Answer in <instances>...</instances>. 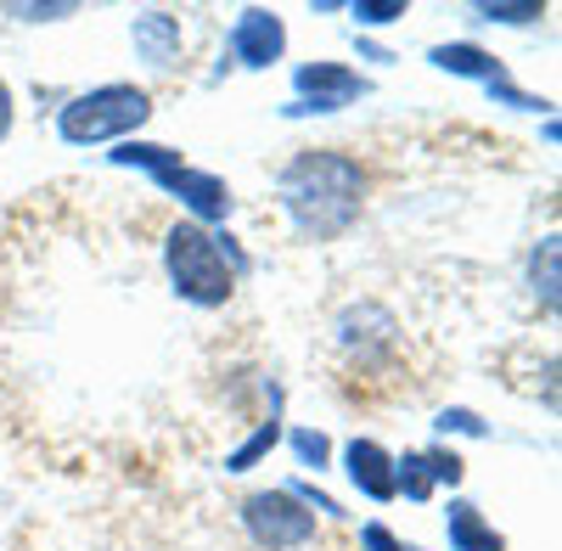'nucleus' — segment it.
<instances>
[{"mask_svg": "<svg viewBox=\"0 0 562 551\" xmlns=\"http://www.w3.org/2000/svg\"><path fill=\"white\" fill-rule=\"evenodd\" d=\"M366 192H371V180H366L360 158H349L338 147H310V153L288 158L276 175L281 214H288V225L304 243L349 237L366 214Z\"/></svg>", "mask_w": 562, "mask_h": 551, "instance_id": "f257e3e1", "label": "nucleus"}, {"mask_svg": "<svg viewBox=\"0 0 562 551\" xmlns=\"http://www.w3.org/2000/svg\"><path fill=\"white\" fill-rule=\"evenodd\" d=\"M248 270V254L231 232H209L198 220H175L164 232V276L169 293L192 310H225L237 299V282Z\"/></svg>", "mask_w": 562, "mask_h": 551, "instance_id": "f03ea898", "label": "nucleus"}, {"mask_svg": "<svg viewBox=\"0 0 562 551\" xmlns=\"http://www.w3.org/2000/svg\"><path fill=\"white\" fill-rule=\"evenodd\" d=\"M153 113L158 108H153L147 85L108 79V85H90L57 108V135H63V147H108V142L119 147L135 130H147Z\"/></svg>", "mask_w": 562, "mask_h": 551, "instance_id": "7ed1b4c3", "label": "nucleus"}, {"mask_svg": "<svg viewBox=\"0 0 562 551\" xmlns=\"http://www.w3.org/2000/svg\"><path fill=\"white\" fill-rule=\"evenodd\" d=\"M243 529L259 551H304L321 535V518L293 490H254L243 501Z\"/></svg>", "mask_w": 562, "mask_h": 551, "instance_id": "20e7f679", "label": "nucleus"}, {"mask_svg": "<svg viewBox=\"0 0 562 551\" xmlns=\"http://www.w3.org/2000/svg\"><path fill=\"white\" fill-rule=\"evenodd\" d=\"M158 187L186 209V220H198V225H209V232H220V225L237 214V198H231V187L214 175V169H192V164H169V169H158L153 175Z\"/></svg>", "mask_w": 562, "mask_h": 551, "instance_id": "39448f33", "label": "nucleus"}, {"mask_svg": "<svg viewBox=\"0 0 562 551\" xmlns=\"http://www.w3.org/2000/svg\"><path fill=\"white\" fill-rule=\"evenodd\" d=\"M293 90L299 97L288 102V119H304V113H344L349 102L371 97V79L344 68V63H304L293 74Z\"/></svg>", "mask_w": 562, "mask_h": 551, "instance_id": "423d86ee", "label": "nucleus"}, {"mask_svg": "<svg viewBox=\"0 0 562 551\" xmlns=\"http://www.w3.org/2000/svg\"><path fill=\"white\" fill-rule=\"evenodd\" d=\"M225 68H276L281 57H288V23H281V12L270 7H248L237 12V23H231L225 34Z\"/></svg>", "mask_w": 562, "mask_h": 551, "instance_id": "0eeeda50", "label": "nucleus"}, {"mask_svg": "<svg viewBox=\"0 0 562 551\" xmlns=\"http://www.w3.org/2000/svg\"><path fill=\"white\" fill-rule=\"evenodd\" d=\"M456 490L461 484V456L456 450H405L394 456V495L405 501H434V490Z\"/></svg>", "mask_w": 562, "mask_h": 551, "instance_id": "6e6552de", "label": "nucleus"}, {"mask_svg": "<svg viewBox=\"0 0 562 551\" xmlns=\"http://www.w3.org/2000/svg\"><path fill=\"white\" fill-rule=\"evenodd\" d=\"M130 45H135V57L147 63L153 74H169L186 52V34H180V18L164 12V7H147V12H135L130 18Z\"/></svg>", "mask_w": 562, "mask_h": 551, "instance_id": "1a4fd4ad", "label": "nucleus"}, {"mask_svg": "<svg viewBox=\"0 0 562 551\" xmlns=\"http://www.w3.org/2000/svg\"><path fill=\"white\" fill-rule=\"evenodd\" d=\"M338 344L360 360H378L394 349V315L383 304H349L338 315Z\"/></svg>", "mask_w": 562, "mask_h": 551, "instance_id": "9d476101", "label": "nucleus"}, {"mask_svg": "<svg viewBox=\"0 0 562 551\" xmlns=\"http://www.w3.org/2000/svg\"><path fill=\"white\" fill-rule=\"evenodd\" d=\"M344 473L366 501H394V450L378 439H349L344 445Z\"/></svg>", "mask_w": 562, "mask_h": 551, "instance_id": "9b49d317", "label": "nucleus"}, {"mask_svg": "<svg viewBox=\"0 0 562 551\" xmlns=\"http://www.w3.org/2000/svg\"><path fill=\"white\" fill-rule=\"evenodd\" d=\"M428 63L439 68V74H450V79H479L484 90L490 85H506V68L484 52V45H473V40H450V45H434L428 52Z\"/></svg>", "mask_w": 562, "mask_h": 551, "instance_id": "f8f14e48", "label": "nucleus"}, {"mask_svg": "<svg viewBox=\"0 0 562 551\" xmlns=\"http://www.w3.org/2000/svg\"><path fill=\"white\" fill-rule=\"evenodd\" d=\"M445 535H450V551H506V540L495 535V524L473 507V501H450Z\"/></svg>", "mask_w": 562, "mask_h": 551, "instance_id": "ddd939ff", "label": "nucleus"}, {"mask_svg": "<svg viewBox=\"0 0 562 551\" xmlns=\"http://www.w3.org/2000/svg\"><path fill=\"white\" fill-rule=\"evenodd\" d=\"M281 434H288V428H281V417H265L237 450H225V473H254L259 462H265V456L281 445Z\"/></svg>", "mask_w": 562, "mask_h": 551, "instance_id": "4468645a", "label": "nucleus"}, {"mask_svg": "<svg viewBox=\"0 0 562 551\" xmlns=\"http://www.w3.org/2000/svg\"><path fill=\"white\" fill-rule=\"evenodd\" d=\"M557 254H562L557 237H540L535 254H529V293L546 315H557Z\"/></svg>", "mask_w": 562, "mask_h": 551, "instance_id": "2eb2a0df", "label": "nucleus"}, {"mask_svg": "<svg viewBox=\"0 0 562 551\" xmlns=\"http://www.w3.org/2000/svg\"><path fill=\"white\" fill-rule=\"evenodd\" d=\"M281 439L293 445V456H299L304 468H315V473L333 468V439H326V434H315V428H293V434H281Z\"/></svg>", "mask_w": 562, "mask_h": 551, "instance_id": "dca6fc26", "label": "nucleus"}, {"mask_svg": "<svg viewBox=\"0 0 562 551\" xmlns=\"http://www.w3.org/2000/svg\"><path fill=\"white\" fill-rule=\"evenodd\" d=\"M360 29H389V23H400L411 7H405V0H349V7H344Z\"/></svg>", "mask_w": 562, "mask_h": 551, "instance_id": "f3484780", "label": "nucleus"}, {"mask_svg": "<svg viewBox=\"0 0 562 551\" xmlns=\"http://www.w3.org/2000/svg\"><path fill=\"white\" fill-rule=\"evenodd\" d=\"M479 23H501V29H529L546 18V7H535V0H524V7H495V0H484V7H473Z\"/></svg>", "mask_w": 562, "mask_h": 551, "instance_id": "a211bd4d", "label": "nucleus"}, {"mask_svg": "<svg viewBox=\"0 0 562 551\" xmlns=\"http://www.w3.org/2000/svg\"><path fill=\"white\" fill-rule=\"evenodd\" d=\"M0 18H12V23H63V18H79L74 0H45V7H0Z\"/></svg>", "mask_w": 562, "mask_h": 551, "instance_id": "6ab92c4d", "label": "nucleus"}, {"mask_svg": "<svg viewBox=\"0 0 562 551\" xmlns=\"http://www.w3.org/2000/svg\"><path fill=\"white\" fill-rule=\"evenodd\" d=\"M434 428H439V434H467V439H484V434H490L484 417H479V411H467V405H445L439 417H434Z\"/></svg>", "mask_w": 562, "mask_h": 551, "instance_id": "aec40b11", "label": "nucleus"}, {"mask_svg": "<svg viewBox=\"0 0 562 551\" xmlns=\"http://www.w3.org/2000/svg\"><path fill=\"white\" fill-rule=\"evenodd\" d=\"M360 546H366V551H405V540H394L389 524H378V518L360 524Z\"/></svg>", "mask_w": 562, "mask_h": 551, "instance_id": "412c9836", "label": "nucleus"}, {"mask_svg": "<svg viewBox=\"0 0 562 551\" xmlns=\"http://www.w3.org/2000/svg\"><path fill=\"white\" fill-rule=\"evenodd\" d=\"M12 124H18V97H12V85L0 79V147H7V135H12Z\"/></svg>", "mask_w": 562, "mask_h": 551, "instance_id": "4be33fe9", "label": "nucleus"}]
</instances>
